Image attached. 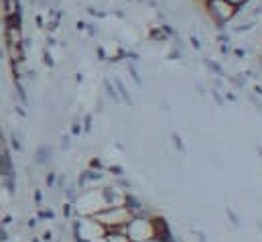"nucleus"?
Returning <instances> with one entry per match:
<instances>
[{"mask_svg": "<svg viewBox=\"0 0 262 242\" xmlns=\"http://www.w3.org/2000/svg\"><path fill=\"white\" fill-rule=\"evenodd\" d=\"M92 218L102 224L106 230H116V228H124L128 226L132 214L128 212L126 206H104L102 210L94 212Z\"/></svg>", "mask_w": 262, "mask_h": 242, "instance_id": "1", "label": "nucleus"}, {"mask_svg": "<svg viewBox=\"0 0 262 242\" xmlns=\"http://www.w3.org/2000/svg\"><path fill=\"white\" fill-rule=\"evenodd\" d=\"M203 4H205L207 16L211 18V23H213L220 31H222L228 23H232V21L238 16V12H240V8L234 6V4H230L228 0H205Z\"/></svg>", "mask_w": 262, "mask_h": 242, "instance_id": "2", "label": "nucleus"}, {"mask_svg": "<svg viewBox=\"0 0 262 242\" xmlns=\"http://www.w3.org/2000/svg\"><path fill=\"white\" fill-rule=\"evenodd\" d=\"M150 218H152V216H144V214L132 216L128 226H126V234H128V238H130L132 242H144L155 236Z\"/></svg>", "mask_w": 262, "mask_h": 242, "instance_id": "3", "label": "nucleus"}, {"mask_svg": "<svg viewBox=\"0 0 262 242\" xmlns=\"http://www.w3.org/2000/svg\"><path fill=\"white\" fill-rule=\"evenodd\" d=\"M100 195H102L104 206H124V195H126V191H120L116 185H114V187L108 185V187H102Z\"/></svg>", "mask_w": 262, "mask_h": 242, "instance_id": "4", "label": "nucleus"}, {"mask_svg": "<svg viewBox=\"0 0 262 242\" xmlns=\"http://www.w3.org/2000/svg\"><path fill=\"white\" fill-rule=\"evenodd\" d=\"M23 31L20 25H12V23H4V45H23Z\"/></svg>", "mask_w": 262, "mask_h": 242, "instance_id": "5", "label": "nucleus"}, {"mask_svg": "<svg viewBox=\"0 0 262 242\" xmlns=\"http://www.w3.org/2000/svg\"><path fill=\"white\" fill-rule=\"evenodd\" d=\"M124 206L128 208V212H130L132 216H138V214H142L144 212V204L132 193V191H126V195H124Z\"/></svg>", "mask_w": 262, "mask_h": 242, "instance_id": "6", "label": "nucleus"}, {"mask_svg": "<svg viewBox=\"0 0 262 242\" xmlns=\"http://www.w3.org/2000/svg\"><path fill=\"white\" fill-rule=\"evenodd\" d=\"M51 155H53V147L41 145V147L37 149V153H35V163H37V165H45V163L51 161Z\"/></svg>", "mask_w": 262, "mask_h": 242, "instance_id": "7", "label": "nucleus"}, {"mask_svg": "<svg viewBox=\"0 0 262 242\" xmlns=\"http://www.w3.org/2000/svg\"><path fill=\"white\" fill-rule=\"evenodd\" d=\"M2 14L4 18L20 14V0H2Z\"/></svg>", "mask_w": 262, "mask_h": 242, "instance_id": "8", "label": "nucleus"}, {"mask_svg": "<svg viewBox=\"0 0 262 242\" xmlns=\"http://www.w3.org/2000/svg\"><path fill=\"white\" fill-rule=\"evenodd\" d=\"M114 86H116V90H118L120 102H124L126 106H132V96H130V92H128V88L124 86V82H122L120 77H114Z\"/></svg>", "mask_w": 262, "mask_h": 242, "instance_id": "9", "label": "nucleus"}, {"mask_svg": "<svg viewBox=\"0 0 262 242\" xmlns=\"http://www.w3.org/2000/svg\"><path fill=\"white\" fill-rule=\"evenodd\" d=\"M148 39L155 41V43H167L171 37H169V35L161 29V25H159V27H152V29L148 31Z\"/></svg>", "mask_w": 262, "mask_h": 242, "instance_id": "10", "label": "nucleus"}, {"mask_svg": "<svg viewBox=\"0 0 262 242\" xmlns=\"http://www.w3.org/2000/svg\"><path fill=\"white\" fill-rule=\"evenodd\" d=\"M104 84V90H106V96L110 98V100H114V102H120V96H118V90H116V86L110 82V79H104L102 82Z\"/></svg>", "mask_w": 262, "mask_h": 242, "instance_id": "11", "label": "nucleus"}, {"mask_svg": "<svg viewBox=\"0 0 262 242\" xmlns=\"http://www.w3.org/2000/svg\"><path fill=\"white\" fill-rule=\"evenodd\" d=\"M203 65L211 71V73H215V75H220V77H224L226 75V71H224V67L217 63V61H209V59H203Z\"/></svg>", "mask_w": 262, "mask_h": 242, "instance_id": "12", "label": "nucleus"}, {"mask_svg": "<svg viewBox=\"0 0 262 242\" xmlns=\"http://www.w3.org/2000/svg\"><path fill=\"white\" fill-rule=\"evenodd\" d=\"M128 73H130L132 82H134L138 88H144V82H142V77H140V73H138V69H136L134 63H128Z\"/></svg>", "mask_w": 262, "mask_h": 242, "instance_id": "13", "label": "nucleus"}, {"mask_svg": "<svg viewBox=\"0 0 262 242\" xmlns=\"http://www.w3.org/2000/svg\"><path fill=\"white\" fill-rule=\"evenodd\" d=\"M14 90H16V94H18V98L23 100V104H27V102H29V98H27V90H25V86H23L20 77H14Z\"/></svg>", "mask_w": 262, "mask_h": 242, "instance_id": "14", "label": "nucleus"}, {"mask_svg": "<svg viewBox=\"0 0 262 242\" xmlns=\"http://www.w3.org/2000/svg\"><path fill=\"white\" fill-rule=\"evenodd\" d=\"M171 143H173V147H175L179 153H187V149H185V143H183V138H181L177 132H171Z\"/></svg>", "mask_w": 262, "mask_h": 242, "instance_id": "15", "label": "nucleus"}, {"mask_svg": "<svg viewBox=\"0 0 262 242\" xmlns=\"http://www.w3.org/2000/svg\"><path fill=\"white\" fill-rule=\"evenodd\" d=\"M226 77H228V82H230L234 88L244 90V86H246V79H244V77H240V75H226Z\"/></svg>", "mask_w": 262, "mask_h": 242, "instance_id": "16", "label": "nucleus"}, {"mask_svg": "<svg viewBox=\"0 0 262 242\" xmlns=\"http://www.w3.org/2000/svg\"><path fill=\"white\" fill-rule=\"evenodd\" d=\"M209 94H211V98H213V102H215L217 106H224V104H226V98L220 94V90H217V88H211V90H209Z\"/></svg>", "mask_w": 262, "mask_h": 242, "instance_id": "17", "label": "nucleus"}, {"mask_svg": "<svg viewBox=\"0 0 262 242\" xmlns=\"http://www.w3.org/2000/svg\"><path fill=\"white\" fill-rule=\"evenodd\" d=\"M226 216L230 218V222H232V226H236V228L240 226V216H238V214H236V212H234L232 208H226Z\"/></svg>", "mask_w": 262, "mask_h": 242, "instance_id": "18", "label": "nucleus"}, {"mask_svg": "<svg viewBox=\"0 0 262 242\" xmlns=\"http://www.w3.org/2000/svg\"><path fill=\"white\" fill-rule=\"evenodd\" d=\"M10 147H12L16 153H20V151H23V145H20V140H18L16 132H12V134H10Z\"/></svg>", "mask_w": 262, "mask_h": 242, "instance_id": "19", "label": "nucleus"}, {"mask_svg": "<svg viewBox=\"0 0 262 242\" xmlns=\"http://www.w3.org/2000/svg\"><path fill=\"white\" fill-rule=\"evenodd\" d=\"M108 171H110V175H114V177H124V169H122L120 165H110Z\"/></svg>", "mask_w": 262, "mask_h": 242, "instance_id": "20", "label": "nucleus"}, {"mask_svg": "<svg viewBox=\"0 0 262 242\" xmlns=\"http://www.w3.org/2000/svg\"><path fill=\"white\" fill-rule=\"evenodd\" d=\"M75 189H77L75 185H67V189H63L69 201H75V195H77V191H75Z\"/></svg>", "mask_w": 262, "mask_h": 242, "instance_id": "21", "label": "nucleus"}, {"mask_svg": "<svg viewBox=\"0 0 262 242\" xmlns=\"http://www.w3.org/2000/svg\"><path fill=\"white\" fill-rule=\"evenodd\" d=\"M252 27H254V21L252 23H242L240 27H236V33H248V31H252Z\"/></svg>", "mask_w": 262, "mask_h": 242, "instance_id": "22", "label": "nucleus"}, {"mask_svg": "<svg viewBox=\"0 0 262 242\" xmlns=\"http://www.w3.org/2000/svg\"><path fill=\"white\" fill-rule=\"evenodd\" d=\"M248 100L252 102V106H254L258 112H262V102L258 100V98H256V94H248Z\"/></svg>", "mask_w": 262, "mask_h": 242, "instance_id": "23", "label": "nucleus"}, {"mask_svg": "<svg viewBox=\"0 0 262 242\" xmlns=\"http://www.w3.org/2000/svg\"><path fill=\"white\" fill-rule=\"evenodd\" d=\"M92 120H94L92 114H85V118H83V130H85V132L92 130Z\"/></svg>", "mask_w": 262, "mask_h": 242, "instance_id": "24", "label": "nucleus"}, {"mask_svg": "<svg viewBox=\"0 0 262 242\" xmlns=\"http://www.w3.org/2000/svg\"><path fill=\"white\" fill-rule=\"evenodd\" d=\"M71 132H73V134H81V126H79V120H77V118L71 124Z\"/></svg>", "mask_w": 262, "mask_h": 242, "instance_id": "25", "label": "nucleus"}, {"mask_svg": "<svg viewBox=\"0 0 262 242\" xmlns=\"http://www.w3.org/2000/svg\"><path fill=\"white\" fill-rule=\"evenodd\" d=\"M193 236H195L199 242H207V236H205V232H201V230H193Z\"/></svg>", "mask_w": 262, "mask_h": 242, "instance_id": "26", "label": "nucleus"}, {"mask_svg": "<svg viewBox=\"0 0 262 242\" xmlns=\"http://www.w3.org/2000/svg\"><path fill=\"white\" fill-rule=\"evenodd\" d=\"M43 63H45V65H49V67H53V65H55V63H53V57H51L47 51L43 53Z\"/></svg>", "mask_w": 262, "mask_h": 242, "instance_id": "27", "label": "nucleus"}, {"mask_svg": "<svg viewBox=\"0 0 262 242\" xmlns=\"http://www.w3.org/2000/svg\"><path fill=\"white\" fill-rule=\"evenodd\" d=\"M230 4H234V6H238V8H242V6H246L250 0H228Z\"/></svg>", "mask_w": 262, "mask_h": 242, "instance_id": "28", "label": "nucleus"}, {"mask_svg": "<svg viewBox=\"0 0 262 242\" xmlns=\"http://www.w3.org/2000/svg\"><path fill=\"white\" fill-rule=\"evenodd\" d=\"M189 43H191V47H195V49H201V43H199V39H197L195 35H191V37H189Z\"/></svg>", "mask_w": 262, "mask_h": 242, "instance_id": "29", "label": "nucleus"}, {"mask_svg": "<svg viewBox=\"0 0 262 242\" xmlns=\"http://www.w3.org/2000/svg\"><path fill=\"white\" fill-rule=\"evenodd\" d=\"M90 165H92V169H98V171H100V169H102V167H104V165H102V161H100V159H92V163H90Z\"/></svg>", "mask_w": 262, "mask_h": 242, "instance_id": "30", "label": "nucleus"}, {"mask_svg": "<svg viewBox=\"0 0 262 242\" xmlns=\"http://www.w3.org/2000/svg\"><path fill=\"white\" fill-rule=\"evenodd\" d=\"M96 55L102 61H106V51H104V47H96Z\"/></svg>", "mask_w": 262, "mask_h": 242, "instance_id": "31", "label": "nucleus"}, {"mask_svg": "<svg viewBox=\"0 0 262 242\" xmlns=\"http://www.w3.org/2000/svg\"><path fill=\"white\" fill-rule=\"evenodd\" d=\"M45 182H47V185H49V187H53V183H55V173L51 171V173L45 177Z\"/></svg>", "mask_w": 262, "mask_h": 242, "instance_id": "32", "label": "nucleus"}, {"mask_svg": "<svg viewBox=\"0 0 262 242\" xmlns=\"http://www.w3.org/2000/svg\"><path fill=\"white\" fill-rule=\"evenodd\" d=\"M220 51H222L224 55H230V53H232V49H230V45H226V43H222V47H220Z\"/></svg>", "mask_w": 262, "mask_h": 242, "instance_id": "33", "label": "nucleus"}, {"mask_svg": "<svg viewBox=\"0 0 262 242\" xmlns=\"http://www.w3.org/2000/svg\"><path fill=\"white\" fill-rule=\"evenodd\" d=\"M8 240V234H6V230H4V226L0 224V242Z\"/></svg>", "mask_w": 262, "mask_h": 242, "instance_id": "34", "label": "nucleus"}, {"mask_svg": "<svg viewBox=\"0 0 262 242\" xmlns=\"http://www.w3.org/2000/svg\"><path fill=\"white\" fill-rule=\"evenodd\" d=\"M195 88H197V92H199V96H205V86H203V84H199V82H197Z\"/></svg>", "mask_w": 262, "mask_h": 242, "instance_id": "35", "label": "nucleus"}, {"mask_svg": "<svg viewBox=\"0 0 262 242\" xmlns=\"http://www.w3.org/2000/svg\"><path fill=\"white\" fill-rule=\"evenodd\" d=\"M69 145H71V143H69V136H63V140H61V149L67 151V149H69Z\"/></svg>", "mask_w": 262, "mask_h": 242, "instance_id": "36", "label": "nucleus"}, {"mask_svg": "<svg viewBox=\"0 0 262 242\" xmlns=\"http://www.w3.org/2000/svg\"><path fill=\"white\" fill-rule=\"evenodd\" d=\"M226 100H232V102H236L238 98H236V94H232V92H226V96H224Z\"/></svg>", "mask_w": 262, "mask_h": 242, "instance_id": "37", "label": "nucleus"}, {"mask_svg": "<svg viewBox=\"0 0 262 242\" xmlns=\"http://www.w3.org/2000/svg\"><path fill=\"white\" fill-rule=\"evenodd\" d=\"M217 39H220L222 43H230V37H228V35H217Z\"/></svg>", "mask_w": 262, "mask_h": 242, "instance_id": "38", "label": "nucleus"}, {"mask_svg": "<svg viewBox=\"0 0 262 242\" xmlns=\"http://www.w3.org/2000/svg\"><path fill=\"white\" fill-rule=\"evenodd\" d=\"M234 55H236V57H244V55H246V51H244V49H236V51H234Z\"/></svg>", "mask_w": 262, "mask_h": 242, "instance_id": "39", "label": "nucleus"}, {"mask_svg": "<svg viewBox=\"0 0 262 242\" xmlns=\"http://www.w3.org/2000/svg\"><path fill=\"white\" fill-rule=\"evenodd\" d=\"M254 94H256V96H262V86H258V84L254 86Z\"/></svg>", "mask_w": 262, "mask_h": 242, "instance_id": "40", "label": "nucleus"}, {"mask_svg": "<svg viewBox=\"0 0 262 242\" xmlns=\"http://www.w3.org/2000/svg\"><path fill=\"white\" fill-rule=\"evenodd\" d=\"M47 45H49V47H53V45H55V39H53V37H51V35H49V37H47Z\"/></svg>", "mask_w": 262, "mask_h": 242, "instance_id": "41", "label": "nucleus"}, {"mask_svg": "<svg viewBox=\"0 0 262 242\" xmlns=\"http://www.w3.org/2000/svg\"><path fill=\"white\" fill-rule=\"evenodd\" d=\"M35 199H37V204H41V199H43V195H41V191H35Z\"/></svg>", "mask_w": 262, "mask_h": 242, "instance_id": "42", "label": "nucleus"}, {"mask_svg": "<svg viewBox=\"0 0 262 242\" xmlns=\"http://www.w3.org/2000/svg\"><path fill=\"white\" fill-rule=\"evenodd\" d=\"M10 222H12V218H10V216H6V218H4V220H2V226H8V224H10Z\"/></svg>", "mask_w": 262, "mask_h": 242, "instance_id": "43", "label": "nucleus"}, {"mask_svg": "<svg viewBox=\"0 0 262 242\" xmlns=\"http://www.w3.org/2000/svg\"><path fill=\"white\" fill-rule=\"evenodd\" d=\"M35 226H37V220H35V218H31V220H29V228H35Z\"/></svg>", "mask_w": 262, "mask_h": 242, "instance_id": "44", "label": "nucleus"}, {"mask_svg": "<svg viewBox=\"0 0 262 242\" xmlns=\"http://www.w3.org/2000/svg\"><path fill=\"white\" fill-rule=\"evenodd\" d=\"M69 212H71V208H69V206H63V216H69Z\"/></svg>", "mask_w": 262, "mask_h": 242, "instance_id": "45", "label": "nucleus"}, {"mask_svg": "<svg viewBox=\"0 0 262 242\" xmlns=\"http://www.w3.org/2000/svg\"><path fill=\"white\" fill-rule=\"evenodd\" d=\"M256 153H258V155L262 157V145H256Z\"/></svg>", "mask_w": 262, "mask_h": 242, "instance_id": "46", "label": "nucleus"}, {"mask_svg": "<svg viewBox=\"0 0 262 242\" xmlns=\"http://www.w3.org/2000/svg\"><path fill=\"white\" fill-rule=\"evenodd\" d=\"M256 226H258V230H260V234H262V220H258V224H256Z\"/></svg>", "mask_w": 262, "mask_h": 242, "instance_id": "47", "label": "nucleus"}, {"mask_svg": "<svg viewBox=\"0 0 262 242\" xmlns=\"http://www.w3.org/2000/svg\"><path fill=\"white\" fill-rule=\"evenodd\" d=\"M2 57H4V51H2V49H0V59H2Z\"/></svg>", "mask_w": 262, "mask_h": 242, "instance_id": "48", "label": "nucleus"}, {"mask_svg": "<svg viewBox=\"0 0 262 242\" xmlns=\"http://www.w3.org/2000/svg\"><path fill=\"white\" fill-rule=\"evenodd\" d=\"M128 2H134V0H128Z\"/></svg>", "mask_w": 262, "mask_h": 242, "instance_id": "49", "label": "nucleus"}, {"mask_svg": "<svg viewBox=\"0 0 262 242\" xmlns=\"http://www.w3.org/2000/svg\"><path fill=\"white\" fill-rule=\"evenodd\" d=\"M201 2H205V0H201Z\"/></svg>", "mask_w": 262, "mask_h": 242, "instance_id": "50", "label": "nucleus"}]
</instances>
